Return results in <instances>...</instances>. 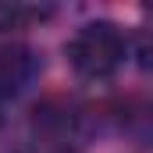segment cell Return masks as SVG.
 <instances>
[{
  "label": "cell",
  "mask_w": 153,
  "mask_h": 153,
  "mask_svg": "<svg viewBox=\"0 0 153 153\" xmlns=\"http://www.w3.org/2000/svg\"><path fill=\"white\" fill-rule=\"evenodd\" d=\"M64 53H68V64L75 68L78 78L103 82L125 64V36L111 22H89L68 39Z\"/></svg>",
  "instance_id": "cell-1"
},
{
  "label": "cell",
  "mask_w": 153,
  "mask_h": 153,
  "mask_svg": "<svg viewBox=\"0 0 153 153\" xmlns=\"http://www.w3.org/2000/svg\"><path fill=\"white\" fill-rule=\"evenodd\" d=\"M36 75V53L22 43L0 46V100H14Z\"/></svg>",
  "instance_id": "cell-2"
}]
</instances>
